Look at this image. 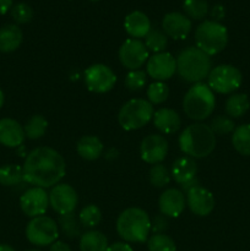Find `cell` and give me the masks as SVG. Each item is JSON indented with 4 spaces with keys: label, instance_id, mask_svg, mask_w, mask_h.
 <instances>
[{
    "label": "cell",
    "instance_id": "1",
    "mask_svg": "<svg viewBox=\"0 0 250 251\" xmlns=\"http://www.w3.org/2000/svg\"><path fill=\"white\" fill-rule=\"evenodd\" d=\"M24 181L37 188L55 186L66 173L63 156L51 147H37L27 154L24 167Z\"/></svg>",
    "mask_w": 250,
    "mask_h": 251
},
{
    "label": "cell",
    "instance_id": "2",
    "mask_svg": "<svg viewBox=\"0 0 250 251\" xmlns=\"http://www.w3.org/2000/svg\"><path fill=\"white\" fill-rule=\"evenodd\" d=\"M181 152L191 158H205L210 156L216 146L215 132L202 123L189 125L179 136Z\"/></svg>",
    "mask_w": 250,
    "mask_h": 251
},
{
    "label": "cell",
    "instance_id": "3",
    "mask_svg": "<svg viewBox=\"0 0 250 251\" xmlns=\"http://www.w3.org/2000/svg\"><path fill=\"white\" fill-rule=\"evenodd\" d=\"M115 227L119 237L125 242L144 243L151 232V220L142 208L129 207L120 213Z\"/></svg>",
    "mask_w": 250,
    "mask_h": 251
},
{
    "label": "cell",
    "instance_id": "4",
    "mask_svg": "<svg viewBox=\"0 0 250 251\" xmlns=\"http://www.w3.org/2000/svg\"><path fill=\"white\" fill-rule=\"evenodd\" d=\"M176 61V71L184 81L199 83L211 71V58L198 47H188L180 51Z\"/></svg>",
    "mask_w": 250,
    "mask_h": 251
},
{
    "label": "cell",
    "instance_id": "5",
    "mask_svg": "<svg viewBox=\"0 0 250 251\" xmlns=\"http://www.w3.org/2000/svg\"><path fill=\"white\" fill-rule=\"evenodd\" d=\"M216 98L213 91L203 82L194 83L183 100V109L186 117L193 120H205L213 113Z\"/></svg>",
    "mask_w": 250,
    "mask_h": 251
},
{
    "label": "cell",
    "instance_id": "6",
    "mask_svg": "<svg viewBox=\"0 0 250 251\" xmlns=\"http://www.w3.org/2000/svg\"><path fill=\"white\" fill-rule=\"evenodd\" d=\"M195 43L196 47L208 56L216 55L227 47V28L213 20L203 21L199 25L195 31Z\"/></svg>",
    "mask_w": 250,
    "mask_h": 251
},
{
    "label": "cell",
    "instance_id": "7",
    "mask_svg": "<svg viewBox=\"0 0 250 251\" xmlns=\"http://www.w3.org/2000/svg\"><path fill=\"white\" fill-rule=\"evenodd\" d=\"M153 107L149 100L141 98L130 100L120 108L118 114V122L120 126L126 131L139 130L149 124L153 118Z\"/></svg>",
    "mask_w": 250,
    "mask_h": 251
},
{
    "label": "cell",
    "instance_id": "8",
    "mask_svg": "<svg viewBox=\"0 0 250 251\" xmlns=\"http://www.w3.org/2000/svg\"><path fill=\"white\" fill-rule=\"evenodd\" d=\"M207 85L213 92L228 95L240 87L243 75L238 68L228 64L218 65L210 71L207 76Z\"/></svg>",
    "mask_w": 250,
    "mask_h": 251
},
{
    "label": "cell",
    "instance_id": "9",
    "mask_svg": "<svg viewBox=\"0 0 250 251\" xmlns=\"http://www.w3.org/2000/svg\"><path fill=\"white\" fill-rule=\"evenodd\" d=\"M26 237L36 247H47L56 242L59 228L55 221L48 216L32 218L26 227Z\"/></svg>",
    "mask_w": 250,
    "mask_h": 251
},
{
    "label": "cell",
    "instance_id": "10",
    "mask_svg": "<svg viewBox=\"0 0 250 251\" xmlns=\"http://www.w3.org/2000/svg\"><path fill=\"white\" fill-rule=\"evenodd\" d=\"M85 85L93 93H107L114 87L117 76L109 66L104 64H93L85 71Z\"/></svg>",
    "mask_w": 250,
    "mask_h": 251
},
{
    "label": "cell",
    "instance_id": "11",
    "mask_svg": "<svg viewBox=\"0 0 250 251\" xmlns=\"http://www.w3.org/2000/svg\"><path fill=\"white\" fill-rule=\"evenodd\" d=\"M119 60L124 68L131 70H139L149 60V50L144 42L140 39L129 38L120 46Z\"/></svg>",
    "mask_w": 250,
    "mask_h": 251
},
{
    "label": "cell",
    "instance_id": "12",
    "mask_svg": "<svg viewBox=\"0 0 250 251\" xmlns=\"http://www.w3.org/2000/svg\"><path fill=\"white\" fill-rule=\"evenodd\" d=\"M77 202V193L69 184H56L49 193V205L60 216L74 213Z\"/></svg>",
    "mask_w": 250,
    "mask_h": 251
},
{
    "label": "cell",
    "instance_id": "13",
    "mask_svg": "<svg viewBox=\"0 0 250 251\" xmlns=\"http://www.w3.org/2000/svg\"><path fill=\"white\" fill-rule=\"evenodd\" d=\"M49 206V195L47 191L42 188L28 189L25 191L24 195L20 199V207L22 212L28 217H39L46 213Z\"/></svg>",
    "mask_w": 250,
    "mask_h": 251
},
{
    "label": "cell",
    "instance_id": "14",
    "mask_svg": "<svg viewBox=\"0 0 250 251\" xmlns=\"http://www.w3.org/2000/svg\"><path fill=\"white\" fill-rule=\"evenodd\" d=\"M146 70L152 78L163 82L174 75L176 71V61L171 53L162 51L149 58Z\"/></svg>",
    "mask_w": 250,
    "mask_h": 251
},
{
    "label": "cell",
    "instance_id": "15",
    "mask_svg": "<svg viewBox=\"0 0 250 251\" xmlns=\"http://www.w3.org/2000/svg\"><path fill=\"white\" fill-rule=\"evenodd\" d=\"M168 153V142L161 135H149L140 145V156L149 164H158Z\"/></svg>",
    "mask_w": 250,
    "mask_h": 251
},
{
    "label": "cell",
    "instance_id": "16",
    "mask_svg": "<svg viewBox=\"0 0 250 251\" xmlns=\"http://www.w3.org/2000/svg\"><path fill=\"white\" fill-rule=\"evenodd\" d=\"M186 205L194 215L205 217L210 215L215 208V198L207 189L202 186H195L188 191Z\"/></svg>",
    "mask_w": 250,
    "mask_h": 251
},
{
    "label": "cell",
    "instance_id": "17",
    "mask_svg": "<svg viewBox=\"0 0 250 251\" xmlns=\"http://www.w3.org/2000/svg\"><path fill=\"white\" fill-rule=\"evenodd\" d=\"M166 36L173 39H184L191 32V20L181 12H169L162 20Z\"/></svg>",
    "mask_w": 250,
    "mask_h": 251
},
{
    "label": "cell",
    "instance_id": "18",
    "mask_svg": "<svg viewBox=\"0 0 250 251\" xmlns=\"http://www.w3.org/2000/svg\"><path fill=\"white\" fill-rule=\"evenodd\" d=\"M158 205L162 215L166 217L176 218L183 213L186 200L180 190L171 188L162 193V195L159 196Z\"/></svg>",
    "mask_w": 250,
    "mask_h": 251
},
{
    "label": "cell",
    "instance_id": "19",
    "mask_svg": "<svg viewBox=\"0 0 250 251\" xmlns=\"http://www.w3.org/2000/svg\"><path fill=\"white\" fill-rule=\"evenodd\" d=\"M24 127L20 125L19 122L11 118H4L0 119V144L2 146L19 147L22 145L25 140Z\"/></svg>",
    "mask_w": 250,
    "mask_h": 251
},
{
    "label": "cell",
    "instance_id": "20",
    "mask_svg": "<svg viewBox=\"0 0 250 251\" xmlns=\"http://www.w3.org/2000/svg\"><path fill=\"white\" fill-rule=\"evenodd\" d=\"M124 28L131 38H144L151 31V22L142 11H132L125 17Z\"/></svg>",
    "mask_w": 250,
    "mask_h": 251
},
{
    "label": "cell",
    "instance_id": "21",
    "mask_svg": "<svg viewBox=\"0 0 250 251\" xmlns=\"http://www.w3.org/2000/svg\"><path fill=\"white\" fill-rule=\"evenodd\" d=\"M153 124L157 130L167 135L174 134L181 125V119L175 110L171 108H161L153 114Z\"/></svg>",
    "mask_w": 250,
    "mask_h": 251
},
{
    "label": "cell",
    "instance_id": "22",
    "mask_svg": "<svg viewBox=\"0 0 250 251\" xmlns=\"http://www.w3.org/2000/svg\"><path fill=\"white\" fill-rule=\"evenodd\" d=\"M196 173H198V166L191 157L178 158L173 163L171 171L172 178L180 186L196 179Z\"/></svg>",
    "mask_w": 250,
    "mask_h": 251
},
{
    "label": "cell",
    "instance_id": "23",
    "mask_svg": "<svg viewBox=\"0 0 250 251\" xmlns=\"http://www.w3.org/2000/svg\"><path fill=\"white\" fill-rule=\"evenodd\" d=\"M24 34L17 25H5L0 28V51L11 53L22 43Z\"/></svg>",
    "mask_w": 250,
    "mask_h": 251
},
{
    "label": "cell",
    "instance_id": "24",
    "mask_svg": "<svg viewBox=\"0 0 250 251\" xmlns=\"http://www.w3.org/2000/svg\"><path fill=\"white\" fill-rule=\"evenodd\" d=\"M76 151L82 159L96 161L102 156L103 144L98 137L92 136V135H86L77 141Z\"/></svg>",
    "mask_w": 250,
    "mask_h": 251
},
{
    "label": "cell",
    "instance_id": "25",
    "mask_svg": "<svg viewBox=\"0 0 250 251\" xmlns=\"http://www.w3.org/2000/svg\"><path fill=\"white\" fill-rule=\"evenodd\" d=\"M107 237L100 230H88L80 238L81 251H107Z\"/></svg>",
    "mask_w": 250,
    "mask_h": 251
},
{
    "label": "cell",
    "instance_id": "26",
    "mask_svg": "<svg viewBox=\"0 0 250 251\" xmlns=\"http://www.w3.org/2000/svg\"><path fill=\"white\" fill-rule=\"evenodd\" d=\"M250 102L245 93H235L225 100V112L232 118H240L249 110Z\"/></svg>",
    "mask_w": 250,
    "mask_h": 251
},
{
    "label": "cell",
    "instance_id": "27",
    "mask_svg": "<svg viewBox=\"0 0 250 251\" xmlns=\"http://www.w3.org/2000/svg\"><path fill=\"white\" fill-rule=\"evenodd\" d=\"M232 144L242 156H250V124H243L233 131Z\"/></svg>",
    "mask_w": 250,
    "mask_h": 251
},
{
    "label": "cell",
    "instance_id": "28",
    "mask_svg": "<svg viewBox=\"0 0 250 251\" xmlns=\"http://www.w3.org/2000/svg\"><path fill=\"white\" fill-rule=\"evenodd\" d=\"M47 129H48V122L46 118L41 114H36L29 118L24 126L25 136L29 140L41 139L46 134Z\"/></svg>",
    "mask_w": 250,
    "mask_h": 251
},
{
    "label": "cell",
    "instance_id": "29",
    "mask_svg": "<svg viewBox=\"0 0 250 251\" xmlns=\"http://www.w3.org/2000/svg\"><path fill=\"white\" fill-rule=\"evenodd\" d=\"M24 181V171L17 164H5L0 167V184L14 186Z\"/></svg>",
    "mask_w": 250,
    "mask_h": 251
},
{
    "label": "cell",
    "instance_id": "30",
    "mask_svg": "<svg viewBox=\"0 0 250 251\" xmlns=\"http://www.w3.org/2000/svg\"><path fill=\"white\" fill-rule=\"evenodd\" d=\"M145 46L147 50L153 51L154 54L164 51L167 47V36L163 31L151 28V31L145 37Z\"/></svg>",
    "mask_w": 250,
    "mask_h": 251
},
{
    "label": "cell",
    "instance_id": "31",
    "mask_svg": "<svg viewBox=\"0 0 250 251\" xmlns=\"http://www.w3.org/2000/svg\"><path fill=\"white\" fill-rule=\"evenodd\" d=\"M183 9L189 19L202 20L208 14L207 0H184Z\"/></svg>",
    "mask_w": 250,
    "mask_h": 251
},
{
    "label": "cell",
    "instance_id": "32",
    "mask_svg": "<svg viewBox=\"0 0 250 251\" xmlns=\"http://www.w3.org/2000/svg\"><path fill=\"white\" fill-rule=\"evenodd\" d=\"M59 226L66 237L76 238L81 235V223L78 218L75 217V213L61 215L59 217Z\"/></svg>",
    "mask_w": 250,
    "mask_h": 251
},
{
    "label": "cell",
    "instance_id": "33",
    "mask_svg": "<svg viewBox=\"0 0 250 251\" xmlns=\"http://www.w3.org/2000/svg\"><path fill=\"white\" fill-rule=\"evenodd\" d=\"M78 221L83 227L93 228L102 221V212L96 205H88L82 208L78 215Z\"/></svg>",
    "mask_w": 250,
    "mask_h": 251
},
{
    "label": "cell",
    "instance_id": "34",
    "mask_svg": "<svg viewBox=\"0 0 250 251\" xmlns=\"http://www.w3.org/2000/svg\"><path fill=\"white\" fill-rule=\"evenodd\" d=\"M147 98L151 104H162L166 102L169 95L168 86L164 82L157 81V82L151 83L147 88Z\"/></svg>",
    "mask_w": 250,
    "mask_h": 251
},
{
    "label": "cell",
    "instance_id": "35",
    "mask_svg": "<svg viewBox=\"0 0 250 251\" xmlns=\"http://www.w3.org/2000/svg\"><path fill=\"white\" fill-rule=\"evenodd\" d=\"M150 183L156 188H164L171 181V173L163 164H153L150 169Z\"/></svg>",
    "mask_w": 250,
    "mask_h": 251
},
{
    "label": "cell",
    "instance_id": "36",
    "mask_svg": "<svg viewBox=\"0 0 250 251\" xmlns=\"http://www.w3.org/2000/svg\"><path fill=\"white\" fill-rule=\"evenodd\" d=\"M149 251H175L174 240L167 234H153L147 240Z\"/></svg>",
    "mask_w": 250,
    "mask_h": 251
},
{
    "label": "cell",
    "instance_id": "37",
    "mask_svg": "<svg viewBox=\"0 0 250 251\" xmlns=\"http://www.w3.org/2000/svg\"><path fill=\"white\" fill-rule=\"evenodd\" d=\"M211 130L217 135H228L235 130V124L233 119L225 115H217L211 120Z\"/></svg>",
    "mask_w": 250,
    "mask_h": 251
},
{
    "label": "cell",
    "instance_id": "38",
    "mask_svg": "<svg viewBox=\"0 0 250 251\" xmlns=\"http://www.w3.org/2000/svg\"><path fill=\"white\" fill-rule=\"evenodd\" d=\"M11 16L16 24H28L33 19V9L26 2H19L11 7Z\"/></svg>",
    "mask_w": 250,
    "mask_h": 251
},
{
    "label": "cell",
    "instance_id": "39",
    "mask_svg": "<svg viewBox=\"0 0 250 251\" xmlns=\"http://www.w3.org/2000/svg\"><path fill=\"white\" fill-rule=\"evenodd\" d=\"M125 86L130 91H140L146 85V73L141 70H131L127 73L124 81Z\"/></svg>",
    "mask_w": 250,
    "mask_h": 251
},
{
    "label": "cell",
    "instance_id": "40",
    "mask_svg": "<svg viewBox=\"0 0 250 251\" xmlns=\"http://www.w3.org/2000/svg\"><path fill=\"white\" fill-rule=\"evenodd\" d=\"M168 217L161 215L156 216L153 218V221H151V230L154 233V234H163L164 230L168 228Z\"/></svg>",
    "mask_w": 250,
    "mask_h": 251
},
{
    "label": "cell",
    "instance_id": "41",
    "mask_svg": "<svg viewBox=\"0 0 250 251\" xmlns=\"http://www.w3.org/2000/svg\"><path fill=\"white\" fill-rule=\"evenodd\" d=\"M211 17L213 19V21H217L218 20L223 19L225 17V7L222 5H215V6L211 9Z\"/></svg>",
    "mask_w": 250,
    "mask_h": 251
},
{
    "label": "cell",
    "instance_id": "42",
    "mask_svg": "<svg viewBox=\"0 0 250 251\" xmlns=\"http://www.w3.org/2000/svg\"><path fill=\"white\" fill-rule=\"evenodd\" d=\"M107 251H134V250H132V248L130 247L127 243L118 242V243H114V244L109 245Z\"/></svg>",
    "mask_w": 250,
    "mask_h": 251
},
{
    "label": "cell",
    "instance_id": "43",
    "mask_svg": "<svg viewBox=\"0 0 250 251\" xmlns=\"http://www.w3.org/2000/svg\"><path fill=\"white\" fill-rule=\"evenodd\" d=\"M49 251H71V249L66 243L60 242V240H56V242H54L53 244L50 245V249H49Z\"/></svg>",
    "mask_w": 250,
    "mask_h": 251
},
{
    "label": "cell",
    "instance_id": "44",
    "mask_svg": "<svg viewBox=\"0 0 250 251\" xmlns=\"http://www.w3.org/2000/svg\"><path fill=\"white\" fill-rule=\"evenodd\" d=\"M12 1L14 0H0V15L6 14L9 10H11Z\"/></svg>",
    "mask_w": 250,
    "mask_h": 251
},
{
    "label": "cell",
    "instance_id": "45",
    "mask_svg": "<svg viewBox=\"0 0 250 251\" xmlns=\"http://www.w3.org/2000/svg\"><path fill=\"white\" fill-rule=\"evenodd\" d=\"M0 251H15V249L7 244H0Z\"/></svg>",
    "mask_w": 250,
    "mask_h": 251
},
{
    "label": "cell",
    "instance_id": "46",
    "mask_svg": "<svg viewBox=\"0 0 250 251\" xmlns=\"http://www.w3.org/2000/svg\"><path fill=\"white\" fill-rule=\"evenodd\" d=\"M4 102H5L4 92H2V91L0 90V109H1V107H2V105H4Z\"/></svg>",
    "mask_w": 250,
    "mask_h": 251
},
{
    "label": "cell",
    "instance_id": "47",
    "mask_svg": "<svg viewBox=\"0 0 250 251\" xmlns=\"http://www.w3.org/2000/svg\"><path fill=\"white\" fill-rule=\"evenodd\" d=\"M26 251H41V250H37V249H31V250H26Z\"/></svg>",
    "mask_w": 250,
    "mask_h": 251
},
{
    "label": "cell",
    "instance_id": "48",
    "mask_svg": "<svg viewBox=\"0 0 250 251\" xmlns=\"http://www.w3.org/2000/svg\"><path fill=\"white\" fill-rule=\"evenodd\" d=\"M91 1H100V0H91Z\"/></svg>",
    "mask_w": 250,
    "mask_h": 251
}]
</instances>
